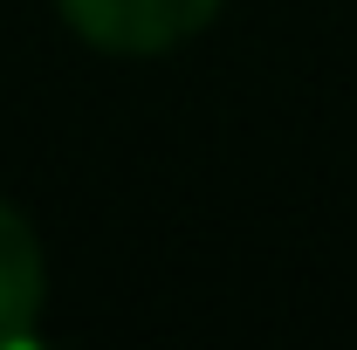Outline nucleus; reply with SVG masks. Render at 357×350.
Wrapping results in <instances>:
<instances>
[{"mask_svg":"<svg viewBox=\"0 0 357 350\" xmlns=\"http://www.w3.org/2000/svg\"><path fill=\"white\" fill-rule=\"evenodd\" d=\"M227 0H55L62 28L96 55H172L220 21Z\"/></svg>","mask_w":357,"mask_h":350,"instance_id":"obj_1","label":"nucleus"},{"mask_svg":"<svg viewBox=\"0 0 357 350\" xmlns=\"http://www.w3.org/2000/svg\"><path fill=\"white\" fill-rule=\"evenodd\" d=\"M48 316V248L35 220L0 192V350L35 344Z\"/></svg>","mask_w":357,"mask_h":350,"instance_id":"obj_2","label":"nucleus"}]
</instances>
